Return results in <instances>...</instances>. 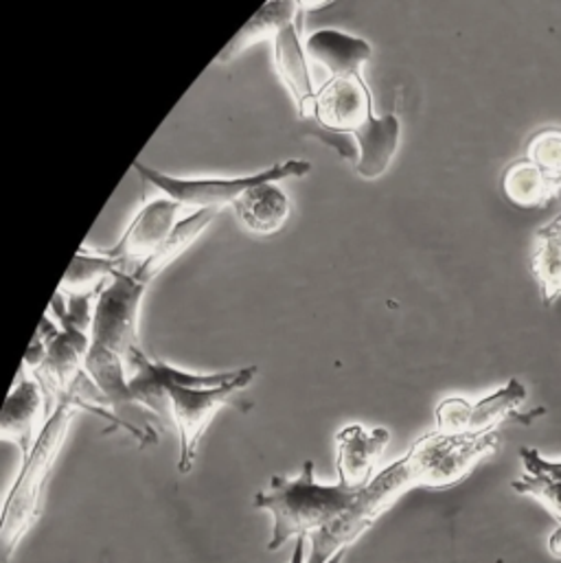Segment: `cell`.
Listing matches in <instances>:
<instances>
[{"label": "cell", "mask_w": 561, "mask_h": 563, "mask_svg": "<svg viewBox=\"0 0 561 563\" xmlns=\"http://www.w3.org/2000/svg\"><path fill=\"white\" fill-rule=\"evenodd\" d=\"M311 121L329 132L353 134L360 152L355 169L364 180H377L397 154L402 123L395 112L384 117L373 112V97L364 75L329 77L318 90Z\"/></svg>", "instance_id": "cell-1"}, {"label": "cell", "mask_w": 561, "mask_h": 563, "mask_svg": "<svg viewBox=\"0 0 561 563\" xmlns=\"http://www.w3.org/2000/svg\"><path fill=\"white\" fill-rule=\"evenodd\" d=\"M360 492L342 483L320 485L314 476L311 461L302 463L296 478L273 476L268 492L255 496V509L273 516L268 551L275 553L289 540H309L314 533L327 529L355 503Z\"/></svg>", "instance_id": "cell-2"}, {"label": "cell", "mask_w": 561, "mask_h": 563, "mask_svg": "<svg viewBox=\"0 0 561 563\" xmlns=\"http://www.w3.org/2000/svg\"><path fill=\"white\" fill-rule=\"evenodd\" d=\"M257 371H260L257 366L240 368L227 384L216 388L180 386V384L154 379L147 373L134 371L130 377V390L136 406H145L156 412H163V408H169L178 430V439H180L178 472L189 474L194 470L198 445L207 428L211 426L216 415L231 404V399L238 393L251 386Z\"/></svg>", "instance_id": "cell-3"}, {"label": "cell", "mask_w": 561, "mask_h": 563, "mask_svg": "<svg viewBox=\"0 0 561 563\" xmlns=\"http://www.w3.org/2000/svg\"><path fill=\"white\" fill-rule=\"evenodd\" d=\"M77 404L73 397L62 399L55 410L44 419L37 441L29 456L22 459V467L13 487L7 494L0 518V562L9 563L20 542L29 536L42 514L46 485L55 461L66 443L68 428L73 423Z\"/></svg>", "instance_id": "cell-4"}, {"label": "cell", "mask_w": 561, "mask_h": 563, "mask_svg": "<svg viewBox=\"0 0 561 563\" xmlns=\"http://www.w3.org/2000/svg\"><path fill=\"white\" fill-rule=\"evenodd\" d=\"M413 489H417L413 472L402 456L377 472L336 522L309 538V555L305 563H329L340 551H349L402 496Z\"/></svg>", "instance_id": "cell-5"}, {"label": "cell", "mask_w": 561, "mask_h": 563, "mask_svg": "<svg viewBox=\"0 0 561 563\" xmlns=\"http://www.w3.org/2000/svg\"><path fill=\"white\" fill-rule=\"evenodd\" d=\"M501 434H446L428 432L404 454L417 489H450L463 483L474 467L494 456Z\"/></svg>", "instance_id": "cell-6"}, {"label": "cell", "mask_w": 561, "mask_h": 563, "mask_svg": "<svg viewBox=\"0 0 561 563\" xmlns=\"http://www.w3.org/2000/svg\"><path fill=\"white\" fill-rule=\"evenodd\" d=\"M134 169L139 172L145 187H154L161 196L172 198L180 207L196 211H218L220 207H235L242 200V196L257 185L302 178L311 172V165L307 161L292 158L285 163H275L273 167L260 174L238 178H176L161 169L147 167L141 161L134 163Z\"/></svg>", "instance_id": "cell-7"}, {"label": "cell", "mask_w": 561, "mask_h": 563, "mask_svg": "<svg viewBox=\"0 0 561 563\" xmlns=\"http://www.w3.org/2000/svg\"><path fill=\"white\" fill-rule=\"evenodd\" d=\"M150 283L136 273H117L114 279L103 287L92 307L90 340L121 357H130L132 351L141 349L139 320L141 302Z\"/></svg>", "instance_id": "cell-8"}, {"label": "cell", "mask_w": 561, "mask_h": 563, "mask_svg": "<svg viewBox=\"0 0 561 563\" xmlns=\"http://www.w3.org/2000/svg\"><path fill=\"white\" fill-rule=\"evenodd\" d=\"M525 401L527 388L516 377L474 404L463 397H448L437 406V430L446 434H490L498 432V426L507 421L531 426L547 410L538 408L531 412H520Z\"/></svg>", "instance_id": "cell-9"}, {"label": "cell", "mask_w": 561, "mask_h": 563, "mask_svg": "<svg viewBox=\"0 0 561 563\" xmlns=\"http://www.w3.org/2000/svg\"><path fill=\"white\" fill-rule=\"evenodd\" d=\"M185 211V207L167 196L145 198V205L134 216L119 244L108 251V255L121 262L123 273L139 271L165 246L174 229L180 224L178 218Z\"/></svg>", "instance_id": "cell-10"}, {"label": "cell", "mask_w": 561, "mask_h": 563, "mask_svg": "<svg viewBox=\"0 0 561 563\" xmlns=\"http://www.w3.org/2000/svg\"><path fill=\"white\" fill-rule=\"evenodd\" d=\"M391 441L386 428L366 430L360 423L346 426L336 434L338 483L349 489H364L375 476L380 459Z\"/></svg>", "instance_id": "cell-11"}, {"label": "cell", "mask_w": 561, "mask_h": 563, "mask_svg": "<svg viewBox=\"0 0 561 563\" xmlns=\"http://www.w3.org/2000/svg\"><path fill=\"white\" fill-rule=\"evenodd\" d=\"M309 64L311 62L305 53V44L300 42V24L294 20L275 37V68L283 86L289 90L302 121L314 119L318 97Z\"/></svg>", "instance_id": "cell-12"}, {"label": "cell", "mask_w": 561, "mask_h": 563, "mask_svg": "<svg viewBox=\"0 0 561 563\" xmlns=\"http://www.w3.org/2000/svg\"><path fill=\"white\" fill-rule=\"evenodd\" d=\"M42 408L46 412V399H44L42 386L35 379L26 377L22 368V377L11 388L0 415V439L11 441L20 450L22 459L29 456V452L37 441L35 423L40 419Z\"/></svg>", "instance_id": "cell-13"}, {"label": "cell", "mask_w": 561, "mask_h": 563, "mask_svg": "<svg viewBox=\"0 0 561 563\" xmlns=\"http://www.w3.org/2000/svg\"><path fill=\"white\" fill-rule=\"evenodd\" d=\"M305 53L309 62L322 66L329 77H355L362 75L373 48L362 37L338 29H320L305 40Z\"/></svg>", "instance_id": "cell-14"}, {"label": "cell", "mask_w": 561, "mask_h": 563, "mask_svg": "<svg viewBox=\"0 0 561 563\" xmlns=\"http://www.w3.org/2000/svg\"><path fill=\"white\" fill-rule=\"evenodd\" d=\"M238 220L257 235H275L289 218V200L277 183L253 187L233 207Z\"/></svg>", "instance_id": "cell-15"}, {"label": "cell", "mask_w": 561, "mask_h": 563, "mask_svg": "<svg viewBox=\"0 0 561 563\" xmlns=\"http://www.w3.org/2000/svg\"><path fill=\"white\" fill-rule=\"evenodd\" d=\"M86 375L97 386L101 406H110L114 410L136 406L130 390V379H125V373H123L121 355L99 344H90L88 360H86Z\"/></svg>", "instance_id": "cell-16"}, {"label": "cell", "mask_w": 561, "mask_h": 563, "mask_svg": "<svg viewBox=\"0 0 561 563\" xmlns=\"http://www.w3.org/2000/svg\"><path fill=\"white\" fill-rule=\"evenodd\" d=\"M117 273H123L119 260L110 257L108 253H84L81 249L66 271L57 291L68 298H97Z\"/></svg>", "instance_id": "cell-17"}, {"label": "cell", "mask_w": 561, "mask_h": 563, "mask_svg": "<svg viewBox=\"0 0 561 563\" xmlns=\"http://www.w3.org/2000/svg\"><path fill=\"white\" fill-rule=\"evenodd\" d=\"M296 13H300V7L296 2H266L242 29L240 33L227 44V48L220 53L218 62L227 64L233 62L238 55H242L246 48L273 40L279 35L280 31L294 22Z\"/></svg>", "instance_id": "cell-18"}, {"label": "cell", "mask_w": 561, "mask_h": 563, "mask_svg": "<svg viewBox=\"0 0 561 563\" xmlns=\"http://www.w3.org/2000/svg\"><path fill=\"white\" fill-rule=\"evenodd\" d=\"M216 216H218V211H213V209L191 211L189 216H185L180 220V224L174 229V233L169 235V240L165 242V246L134 273L147 283L154 282L165 268H169L200 238V233L216 220Z\"/></svg>", "instance_id": "cell-19"}, {"label": "cell", "mask_w": 561, "mask_h": 563, "mask_svg": "<svg viewBox=\"0 0 561 563\" xmlns=\"http://www.w3.org/2000/svg\"><path fill=\"white\" fill-rule=\"evenodd\" d=\"M534 275L540 283L544 302H558L561 298V209L556 220L536 235Z\"/></svg>", "instance_id": "cell-20"}, {"label": "cell", "mask_w": 561, "mask_h": 563, "mask_svg": "<svg viewBox=\"0 0 561 563\" xmlns=\"http://www.w3.org/2000/svg\"><path fill=\"white\" fill-rule=\"evenodd\" d=\"M503 189L518 207H542L551 198L560 196L558 185L529 158L516 161L512 167H507Z\"/></svg>", "instance_id": "cell-21"}, {"label": "cell", "mask_w": 561, "mask_h": 563, "mask_svg": "<svg viewBox=\"0 0 561 563\" xmlns=\"http://www.w3.org/2000/svg\"><path fill=\"white\" fill-rule=\"evenodd\" d=\"M514 492L520 496H529L547 507V511L561 525V483L538 474H522L512 483Z\"/></svg>", "instance_id": "cell-22"}, {"label": "cell", "mask_w": 561, "mask_h": 563, "mask_svg": "<svg viewBox=\"0 0 561 563\" xmlns=\"http://www.w3.org/2000/svg\"><path fill=\"white\" fill-rule=\"evenodd\" d=\"M529 161H534L560 189L561 196V132L544 130L529 145Z\"/></svg>", "instance_id": "cell-23"}, {"label": "cell", "mask_w": 561, "mask_h": 563, "mask_svg": "<svg viewBox=\"0 0 561 563\" xmlns=\"http://www.w3.org/2000/svg\"><path fill=\"white\" fill-rule=\"evenodd\" d=\"M520 461H522V467L527 474H538V476L561 483V461L544 459L536 448H522Z\"/></svg>", "instance_id": "cell-24"}, {"label": "cell", "mask_w": 561, "mask_h": 563, "mask_svg": "<svg viewBox=\"0 0 561 563\" xmlns=\"http://www.w3.org/2000/svg\"><path fill=\"white\" fill-rule=\"evenodd\" d=\"M307 562V540H296L294 549H292V560L289 563Z\"/></svg>", "instance_id": "cell-25"}, {"label": "cell", "mask_w": 561, "mask_h": 563, "mask_svg": "<svg viewBox=\"0 0 561 563\" xmlns=\"http://www.w3.org/2000/svg\"><path fill=\"white\" fill-rule=\"evenodd\" d=\"M549 551H551V555H553L556 560H561V527L551 533V538H549Z\"/></svg>", "instance_id": "cell-26"}]
</instances>
